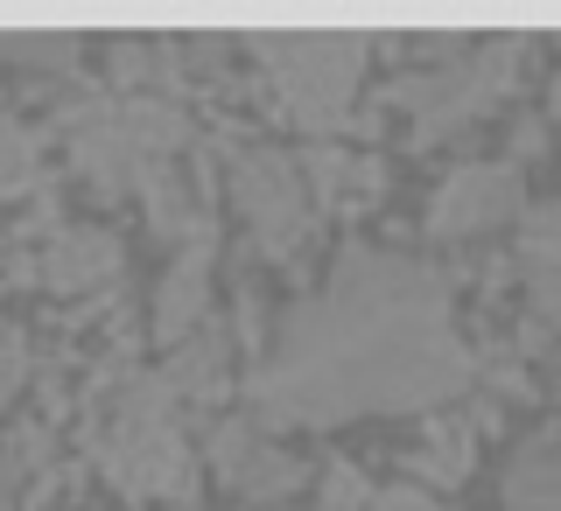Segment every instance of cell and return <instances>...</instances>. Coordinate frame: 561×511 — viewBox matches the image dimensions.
Returning a JSON list of instances; mask_svg holds the SVG:
<instances>
[{
	"label": "cell",
	"instance_id": "obj_7",
	"mask_svg": "<svg viewBox=\"0 0 561 511\" xmlns=\"http://www.w3.org/2000/svg\"><path fill=\"white\" fill-rule=\"evenodd\" d=\"M519 210V169L513 162H470L435 183L428 197V239H478V232H499L505 218Z\"/></svg>",
	"mask_w": 561,
	"mask_h": 511
},
{
	"label": "cell",
	"instance_id": "obj_2",
	"mask_svg": "<svg viewBox=\"0 0 561 511\" xmlns=\"http://www.w3.org/2000/svg\"><path fill=\"white\" fill-rule=\"evenodd\" d=\"M57 133L70 148V169L99 197H127L154 169H169L190 148V119L169 98H78L57 113Z\"/></svg>",
	"mask_w": 561,
	"mask_h": 511
},
{
	"label": "cell",
	"instance_id": "obj_12",
	"mask_svg": "<svg viewBox=\"0 0 561 511\" xmlns=\"http://www.w3.org/2000/svg\"><path fill=\"white\" fill-rule=\"evenodd\" d=\"M175 385V399H197V407H218L225 399V323H204V329H190L183 344H175V358H169V372Z\"/></svg>",
	"mask_w": 561,
	"mask_h": 511
},
{
	"label": "cell",
	"instance_id": "obj_1",
	"mask_svg": "<svg viewBox=\"0 0 561 511\" xmlns=\"http://www.w3.org/2000/svg\"><path fill=\"white\" fill-rule=\"evenodd\" d=\"M478 379L449 280L421 259L351 245L337 274L280 315L245 399L260 428H330L358 414L435 407Z\"/></svg>",
	"mask_w": 561,
	"mask_h": 511
},
{
	"label": "cell",
	"instance_id": "obj_20",
	"mask_svg": "<svg viewBox=\"0 0 561 511\" xmlns=\"http://www.w3.org/2000/svg\"><path fill=\"white\" fill-rule=\"evenodd\" d=\"M323 504L330 511H365V504H373V490H365V477L351 463H330L323 469Z\"/></svg>",
	"mask_w": 561,
	"mask_h": 511
},
{
	"label": "cell",
	"instance_id": "obj_10",
	"mask_svg": "<svg viewBox=\"0 0 561 511\" xmlns=\"http://www.w3.org/2000/svg\"><path fill=\"white\" fill-rule=\"evenodd\" d=\"M204 302H210V239L183 245V253L169 259L162 288H154V337H162V344H183L190 329H204L210 323Z\"/></svg>",
	"mask_w": 561,
	"mask_h": 511
},
{
	"label": "cell",
	"instance_id": "obj_21",
	"mask_svg": "<svg viewBox=\"0 0 561 511\" xmlns=\"http://www.w3.org/2000/svg\"><path fill=\"white\" fill-rule=\"evenodd\" d=\"M22 379H28V337H22V329H8V337H0V407L22 393Z\"/></svg>",
	"mask_w": 561,
	"mask_h": 511
},
{
	"label": "cell",
	"instance_id": "obj_8",
	"mask_svg": "<svg viewBox=\"0 0 561 511\" xmlns=\"http://www.w3.org/2000/svg\"><path fill=\"white\" fill-rule=\"evenodd\" d=\"M204 455L218 463L225 490H239L245 504H274V498H288V490H302V484H309V469L295 463L288 449H274L260 420H218Z\"/></svg>",
	"mask_w": 561,
	"mask_h": 511
},
{
	"label": "cell",
	"instance_id": "obj_3",
	"mask_svg": "<svg viewBox=\"0 0 561 511\" xmlns=\"http://www.w3.org/2000/svg\"><path fill=\"white\" fill-rule=\"evenodd\" d=\"M99 469L134 504H190L197 498V449L175 428V385L134 379L113 399V420L99 434Z\"/></svg>",
	"mask_w": 561,
	"mask_h": 511
},
{
	"label": "cell",
	"instance_id": "obj_11",
	"mask_svg": "<svg viewBox=\"0 0 561 511\" xmlns=\"http://www.w3.org/2000/svg\"><path fill=\"white\" fill-rule=\"evenodd\" d=\"M519 274L534 288V309L561 329V204H540L519 232Z\"/></svg>",
	"mask_w": 561,
	"mask_h": 511
},
{
	"label": "cell",
	"instance_id": "obj_23",
	"mask_svg": "<svg viewBox=\"0 0 561 511\" xmlns=\"http://www.w3.org/2000/svg\"><path fill=\"white\" fill-rule=\"evenodd\" d=\"M540 140H548V133H540V119H519V154H534Z\"/></svg>",
	"mask_w": 561,
	"mask_h": 511
},
{
	"label": "cell",
	"instance_id": "obj_15",
	"mask_svg": "<svg viewBox=\"0 0 561 511\" xmlns=\"http://www.w3.org/2000/svg\"><path fill=\"white\" fill-rule=\"evenodd\" d=\"M414 477L421 490L428 484H463L470 477V420H435L414 449Z\"/></svg>",
	"mask_w": 561,
	"mask_h": 511
},
{
	"label": "cell",
	"instance_id": "obj_9",
	"mask_svg": "<svg viewBox=\"0 0 561 511\" xmlns=\"http://www.w3.org/2000/svg\"><path fill=\"white\" fill-rule=\"evenodd\" d=\"M43 280H49V294L113 288V280H119V245H113V232H99V224H64V232L49 239V253H43Z\"/></svg>",
	"mask_w": 561,
	"mask_h": 511
},
{
	"label": "cell",
	"instance_id": "obj_14",
	"mask_svg": "<svg viewBox=\"0 0 561 511\" xmlns=\"http://www.w3.org/2000/svg\"><path fill=\"white\" fill-rule=\"evenodd\" d=\"M140 197V210H148V224L162 239H175V245H197V239H210V224H204V210L190 204V189H183V175L175 169H154L148 183L134 189Z\"/></svg>",
	"mask_w": 561,
	"mask_h": 511
},
{
	"label": "cell",
	"instance_id": "obj_13",
	"mask_svg": "<svg viewBox=\"0 0 561 511\" xmlns=\"http://www.w3.org/2000/svg\"><path fill=\"white\" fill-rule=\"evenodd\" d=\"M309 175V189L316 197H330V204H373L379 197V162H365V154H351V148H330V140H316L309 154H295Z\"/></svg>",
	"mask_w": 561,
	"mask_h": 511
},
{
	"label": "cell",
	"instance_id": "obj_24",
	"mask_svg": "<svg viewBox=\"0 0 561 511\" xmlns=\"http://www.w3.org/2000/svg\"><path fill=\"white\" fill-rule=\"evenodd\" d=\"M0 511H14V469H8V455H0Z\"/></svg>",
	"mask_w": 561,
	"mask_h": 511
},
{
	"label": "cell",
	"instance_id": "obj_16",
	"mask_svg": "<svg viewBox=\"0 0 561 511\" xmlns=\"http://www.w3.org/2000/svg\"><path fill=\"white\" fill-rule=\"evenodd\" d=\"M505 504L513 511H561V449H526L505 469Z\"/></svg>",
	"mask_w": 561,
	"mask_h": 511
},
{
	"label": "cell",
	"instance_id": "obj_5",
	"mask_svg": "<svg viewBox=\"0 0 561 511\" xmlns=\"http://www.w3.org/2000/svg\"><path fill=\"white\" fill-rule=\"evenodd\" d=\"M526 49H534L526 35H491V43H470V49L449 43L443 70H414V78H400L393 98L408 105V119H414V148H435V140L478 127L491 105L513 92Z\"/></svg>",
	"mask_w": 561,
	"mask_h": 511
},
{
	"label": "cell",
	"instance_id": "obj_17",
	"mask_svg": "<svg viewBox=\"0 0 561 511\" xmlns=\"http://www.w3.org/2000/svg\"><path fill=\"white\" fill-rule=\"evenodd\" d=\"M43 197V154H35V133L22 119H0V204Z\"/></svg>",
	"mask_w": 561,
	"mask_h": 511
},
{
	"label": "cell",
	"instance_id": "obj_6",
	"mask_svg": "<svg viewBox=\"0 0 561 511\" xmlns=\"http://www.w3.org/2000/svg\"><path fill=\"white\" fill-rule=\"evenodd\" d=\"M232 204H239V224L253 239V253H267V259H288L309 239V175L280 148L232 154Z\"/></svg>",
	"mask_w": 561,
	"mask_h": 511
},
{
	"label": "cell",
	"instance_id": "obj_25",
	"mask_svg": "<svg viewBox=\"0 0 561 511\" xmlns=\"http://www.w3.org/2000/svg\"><path fill=\"white\" fill-rule=\"evenodd\" d=\"M554 399H561V385H554Z\"/></svg>",
	"mask_w": 561,
	"mask_h": 511
},
{
	"label": "cell",
	"instance_id": "obj_18",
	"mask_svg": "<svg viewBox=\"0 0 561 511\" xmlns=\"http://www.w3.org/2000/svg\"><path fill=\"white\" fill-rule=\"evenodd\" d=\"M0 63L70 70V63H78V35H57V28H0Z\"/></svg>",
	"mask_w": 561,
	"mask_h": 511
},
{
	"label": "cell",
	"instance_id": "obj_22",
	"mask_svg": "<svg viewBox=\"0 0 561 511\" xmlns=\"http://www.w3.org/2000/svg\"><path fill=\"white\" fill-rule=\"evenodd\" d=\"M365 511H449L435 490H421V484H393V490H373V504Z\"/></svg>",
	"mask_w": 561,
	"mask_h": 511
},
{
	"label": "cell",
	"instance_id": "obj_4",
	"mask_svg": "<svg viewBox=\"0 0 561 511\" xmlns=\"http://www.w3.org/2000/svg\"><path fill=\"white\" fill-rule=\"evenodd\" d=\"M245 49L267 70L280 113L309 133H330L351 119V98H358L365 57H373V35H351V28H253Z\"/></svg>",
	"mask_w": 561,
	"mask_h": 511
},
{
	"label": "cell",
	"instance_id": "obj_19",
	"mask_svg": "<svg viewBox=\"0 0 561 511\" xmlns=\"http://www.w3.org/2000/svg\"><path fill=\"white\" fill-rule=\"evenodd\" d=\"M0 455H8V469H14V477H35V469L49 463V434L35 428V420H22V428L8 434V449H0Z\"/></svg>",
	"mask_w": 561,
	"mask_h": 511
}]
</instances>
